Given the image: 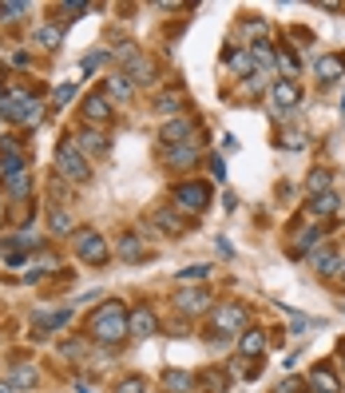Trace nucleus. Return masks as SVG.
<instances>
[{
    "mask_svg": "<svg viewBox=\"0 0 345 393\" xmlns=\"http://www.w3.org/2000/svg\"><path fill=\"white\" fill-rule=\"evenodd\" d=\"M242 330H247V306L242 302H219L214 334H242Z\"/></svg>",
    "mask_w": 345,
    "mask_h": 393,
    "instance_id": "423d86ee",
    "label": "nucleus"
},
{
    "mask_svg": "<svg viewBox=\"0 0 345 393\" xmlns=\"http://www.w3.org/2000/svg\"><path fill=\"white\" fill-rule=\"evenodd\" d=\"M127 326H131V338H151V334L159 330V318H155L151 306H135L131 318H127Z\"/></svg>",
    "mask_w": 345,
    "mask_h": 393,
    "instance_id": "9d476101",
    "label": "nucleus"
},
{
    "mask_svg": "<svg viewBox=\"0 0 345 393\" xmlns=\"http://www.w3.org/2000/svg\"><path fill=\"white\" fill-rule=\"evenodd\" d=\"M151 222H155V231H163V234H183V227H186L175 207H159L151 215Z\"/></svg>",
    "mask_w": 345,
    "mask_h": 393,
    "instance_id": "f3484780",
    "label": "nucleus"
},
{
    "mask_svg": "<svg viewBox=\"0 0 345 393\" xmlns=\"http://www.w3.org/2000/svg\"><path fill=\"white\" fill-rule=\"evenodd\" d=\"M131 92H135V84H131V80H127L124 72H115V76H108V84H103V96L108 99H131Z\"/></svg>",
    "mask_w": 345,
    "mask_h": 393,
    "instance_id": "4be33fe9",
    "label": "nucleus"
},
{
    "mask_svg": "<svg viewBox=\"0 0 345 393\" xmlns=\"http://www.w3.org/2000/svg\"><path fill=\"white\" fill-rule=\"evenodd\" d=\"M318 243H321V231H318V227H314V231H302V234H298V243H294V255L302 258L309 246H318Z\"/></svg>",
    "mask_w": 345,
    "mask_h": 393,
    "instance_id": "7c9ffc66",
    "label": "nucleus"
},
{
    "mask_svg": "<svg viewBox=\"0 0 345 393\" xmlns=\"http://www.w3.org/2000/svg\"><path fill=\"white\" fill-rule=\"evenodd\" d=\"M36 44L40 48H56V44H60V28H36Z\"/></svg>",
    "mask_w": 345,
    "mask_h": 393,
    "instance_id": "f704fd0d",
    "label": "nucleus"
},
{
    "mask_svg": "<svg viewBox=\"0 0 345 393\" xmlns=\"http://www.w3.org/2000/svg\"><path fill=\"white\" fill-rule=\"evenodd\" d=\"M163 390L167 393H191L195 390V378H191L186 369H167V373H163Z\"/></svg>",
    "mask_w": 345,
    "mask_h": 393,
    "instance_id": "5701e85b",
    "label": "nucleus"
},
{
    "mask_svg": "<svg viewBox=\"0 0 345 393\" xmlns=\"http://www.w3.org/2000/svg\"><path fill=\"white\" fill-rule=\"evenodd\" d=\"M274 64L286 72V80H294V76H298V60L290 56V52H278V60H274Z\"/></svg>",
    "mask_w": 345,
    "mask_h": 393,
    "instance_id": "58836bf2",
    "label": "nucleus"
},
{
    "mask_svg": "<svg viewBox=\"0 0 345 393\" xmlns=\"http://www.w3.org/2000/svg\"><path fill=\"white\" fill-rule=\"evenodd\" d=\"M48 227L56 234H68V231H72V215H68V210H60V207L48 210Z\"/></svg>",
    "mask_w": 345,
    "mask_h": 393,
    "instance_id": "c756f323",
    "label": "nucleus"
},
{
    "mask_svg": "<svg viewBox=\"0 0 345 393\" xmlns=\"http://www.w3.org/2000/svg\"><path fill=\"white\" fill-rule=\"evenodd\" d=\"M64 13H87V4H80V0H68V4H60Z\"/></svg>",
    "mask_w": 345,
    "mask_h": 393,
    "instance_id": "a18cd8bd",
    "label": "nucleus"
},
{
    "mask_svg": "<svg viewBox=\"0 0 345 393\" xmlns=\"http://www.w3.org/2000/svg\"><path fill=\"white\" fill-rule=\"evenodd\" d=\"M4 191L13 199H24L28 191H32V175L28 171H16V175H4Z\"/></svg>",
    "mask_w": 345,
    "mask_h": 393,
    "instance_id": "393cba45",
    "label": "nucleus"
},
{
    "mask_svg": "<svg viewBox=\"0 0 345 393\" xmlns=\"http://www.w3.org/2000/svg\"><path fill=\"white\" fill-rule=\"evenodd\" d=\"M270 103H274V111H294L298 103H302V87H298L294 80H274L270 84Z\"/></svg>",
    "mask_w": 345,
    "mask_h": 393,
    "instance_id": "1a4fd4ad",
    "label": "nucleus"
},
{
    "mask_svg": "<svg viewBox=\"0 0 345 393\" xmlns=\"http://www.w3.org/2000/svg\"><path fill=\"white\" fill-rule=\"evenodd\" d=\"M314 76H318L321 84H330V80L345 76V56L342 52H325V56H318V60H314Z\"/></svg>",
    "mask_w": 345,
    "mask_h": 393,
    "instance_id": "9b49d317",
    "label": "nucleus"
},
{
    "mask_svg": "<svg viewBox=\"0 0 345 393\" xmlns=\"http://www.w3.org/2000/svg\"><path fill=\"white\" fill-rule=\"evenodd\" d=\"M115 393H147V381L143 378H124L115 385Z\"/></svg>",
    "mask_w": 345,
    "mask_h": 393,
    "instance_id": "e433bc0d",
    "label": "nucleus"
},
{
    "mask_svg": "<svg viewBox=\"0 0 345 393\" xmlns=\"http://www.w3.org/2000/svg\"><path fill=\"white\" fill-rule=\"evenodd\" d=\"M151 111H159V115H179V111H186V96L183 92H155Z\"/></svg>",
    "mask_w": 345,
    "mask_h": 393,
    "instance_id": "4468645a",
    "label": "nucleus"
},
{
    "mask_svg": "<svg viewBox=\"0 0 345 393\" xmlns=\"http://www.w3.org/2000/svg\"><path fill=\"white\" fill-rule=\"evenodd\" d=\"M72 143L80 151H91V155H108V136H103V131H96V127H80Z\"/></svg>",
    "mask_w": 345,
    "mask_h": 393,
    "instance_id": "ddd939ff",
    "label": "nucleus"
},
{
    "mask_svg": "<svg viewBox=\"0 0 345 393\" xmlns=\"http://www.w3.org/2000/svg\"><path fill=\"white\" fill-rule=\"evenodd\" d=\"M163 159L171 163V167H191V163H198V148H195V143H179V148H163Z\"/></svg>",
    "mask_w": 345,
    "mask_h": 393,
    "instance_id": "412c9836",
    "label": "nucleus"
},
{
    "mask_svg": "<svg viewBox=\"0 0 345 393\" xmlns=\"http://www.w3.org/2000/svg\"><path fill=\"white\" fill-rule=\"evenodd\" d=\"M195 131V123L186 120V115H175V120H167L163 123V131H159V139H163V148H179L186 136Z\"/></svg>",
    "mask_w": 345,
    "mask_h": 393,
    "instance_id": "f8f14e48",
    "label": "nucleus"
},
{
    "mask_svg": "<svg viewBox=\"0 0 345 393\" xmlns=\"http://www.w3.org/2000/svg\"><path fill=\"white\" fill-rule=\"evenodd\" d=\"M147 255L151 250H147V243H143L139 234H124V238H119V258H124V262H143Z\"/></svg>",
    "mask_w": 345,
    "mask_h": 393,
    "instance_id": "6ab92c4d",
    "label": "nucleus"
},
{
    "mask_svg": "<svg viewBox=\"0 0 345 393\" xmlns=\"http://www.w3.org/2000/svg\"><path fill=\"white\" fill-rule=\"evenodd\" d=\"M60 354L75 362V357H84V354H87V342H80V338H75V342H64V345H60Z\"/></svg>",
    "mask_w": 345,
    "mask_h": 393,
    "instance_id": "ea45409f",
    "label": "nucleus"
},
{
    "mask_svg": "<svg viewBox=\"0 0 345 393\" xmlns=\"http://www.w3.org/2000/svg\"><path fill=\"white\" fill-rule=\"evenodd\" d=\"M0 99H4V92H0Z\"/></svg>",
    "mask_w": 345,
    "mask_h": 393,
    "instance_id": "09e8293b",
    "label": "nucleus"
},
{
    "mask_svg": "<svg viewBox=\"0 0 345 393\" xmlns=\"http://www.w3.org/2000/svg\"><path fill=\"white\" fill-rule=\"evenodd\" d=\"M306 187H309V195H325L330 191V171H314L306 179Z\"/></svg>",
    "mask_w": 345,
    "mask_h": 393,
    "instance_id": "473e14b6",
    "label": "nucleus"
},
{
    "mask_svg": "<svg viewBox=\"0 0 345 393\" xmlns=\"http://www.w3.org/2000/svg\"><path fill=\"white\" fill-rule=\"evenodd\" d=\"M262 350H266V338H262L258 330H250V334L238 338V354H242V357H258Z\"/></svg>",
    "mask_w": 345,
    "mask_h": 393,
    "instance_id": "a878e982",
    "label": "nucleus"
},
{
    "mask_svg": "<svg viewBox=\"0 0 345 393\" xmlns=\"http://www.w3.org/2000/svg\"><path fill=\"white\" fill-rule=\"evenodd\" d=\"M56 171L64 179H72V183H87L91 179V163L84 159V151L75 148V143H60L56 148Z\"/></svg>",
    "mask_w": 345,
    "mask_h": 393,
    "instance_id": "7ed1b4c3",
    "label": "nucleus"
},
{
    "mask_svg": "<svg viewBox=\"0 0 345 393\" xmlns=\"http://www.w3.org/2000/svg\"><path fill=\"white\" fill-rule=\"evenodd\" d=\"M24 13H28L24 0H8V4H0V20H20Z\"/></svg>",
    "mask_w": 345,
    "mask_h": 393,
    "instance_id": "72a5a7b5",
    "label": "nucleus"
},
{
    "mask_svg": "<svg viewBox=\"0 0 345 393\" xmlns=\"http://www.w3.org/2000/svg\"><path fill=\"white\" fill-rule=\"evenodd\" d=\"M4 115L13 123H24V127H36L40 120H44V103L40 99H32V96H24V92H13V96H4Z\"/></svg>",
    "mask_w": 345,
    "mask_h": 393,
    "instance_id": "f03ea898",
    "label": "nucleus"
},
{
    "mask_svg": "<svg viewBox=\"0 0 345 393\" xmlns=\"http://www.w3.org/2000/svg\"><path fill=\"white\" fill-rule=\"evenodd\" d=\"M262 87H266V76H262V72H254V76L247 80V92H250V96H258Z\"/></svg>",
    "mask_w": 345,
    "mask_h": 393,
    "instance_id": "37998d69",
    "label": "nucleus"
},
{
    "mask_svg": "<svg viewBox=\"0 0 345 393\" xmlns=\"http://www.w3.org/2000/svg\"><path fill=\"white\" fill-rule=\"evenodd\" d=\"M103 60H108V52H96V56H84V64H80V68H84V72H96Z\"/></svg>",
    "mask_w": 345,
    "mask_h": 393,
    "instance_id": "79ce46f5",
    "label": "nucleus"
},
{
    "mask_svg": "<svg viewBox=\"0 0 345 393\" xmlns=\"http://www.w3.org/2000/svg\"><path fill=\"white\" fill-rule=\"evenodd\" d=\"M309 385H314V393H342V381H337V373L330 366H314Z\"/></svg>",
    "mask_w": 345,
    "mask_h": 393,
    "instance_id": "a211bd4d",
    "label": "nucleus"
},
{
    "mask_svg": "<svg viewBox=\"0 0 345 393\" xmlns=\"http://www.w3.org/2000/svg\"><path fill=\"white\" fill-rule=\"evenodd\" d=\"M171 302L183 310L186 318H198V314H207V310H210V302H214V298H210L207 286H186V290H179Z\"/></svg>",
    "mask_w": 345,
    "mask_h": 393,
    "instance_id": "0eeeda50",
    "label": "nucleus"
},
{
    "mask_svg": "<svg viewBox=\"0 0 345 393\" xmlns=\"http://www.w3.org/2000/svg\"><path fill=\"white\" fill-rule=\"evenodd\" d=\"M0 393H13V385H8V381H0Z\"/></svg>",
    "mask_w": 345,
    "mask_h": 393,
    "instance_id": "de8ad7c7",
    "label": "nucleus"
},
{
    "mask_svg": "<svg viewBox=\"0 0 345 393\" xmlns=\"http://www.w3.org/2000/svg\"><path fill=\"white\" fill-rule=\"evenodd\" d=\"M124 76L131 80V84L155 87V80H159V68H155V60H147V56L139 52V56H131V60L124 64Z\"/></svg>",
    "mask_w": 345,
    "mask_h": 393,
    "instance_id": "6e6552de",
    "label": "nucleus"
},
{
    "mask_svg": "<svg viewBox=\"0 0 345 393\" xmlns=\"http://www.w3.org/2000/svg\"><path fill=\"white\" fill-rule=\"evenodd\" d=\"M226 64H230V68H235L238 76H254V68H258V64H254V56H250V48H230L226 52Z\"/></svg>",
    "mask_w": 345,
    "mask_h": 393,
    "instance_id": "b1692460",
    "label": "nucleus"
},
{
    "mask_svg": "<svg viewBox=\"0 0 345 393\" xmlns=\"http://www.w3.org/2000/svg\"><path fill=\"white\" fill-rule=\"evenodd\" d=\"M36 381H40V373L32 366H16L13 373H8V385H20V390H32Z\"/></svg>",
    "mask_w": 345,
    "mask_h": 393,
    "instance_id": "cd10ccee",
    "label": "nucleus"
},
{
    "mask_svg": "<svg viewBox=\"0 0 345 393\" xmlns=\"http://www.w3.org/2000/svg\"><path fill=\"white\" fill-rule=\"evenodd\" d=\"M127 318H131V310H127L124 302H103V306L91 310V318H87V338H91V342H103V345L124 342L127 334H131Z\"/></svg>",
    "mask_w": 345,
    "mask_h": 393,
    "instance_id": "f257e3e1",
    "label": "nucleus"
},
{
    "mask_svg": "<svg viewBox=\"0 0 345 393\" xmlns=\"http://www.w3.org/2000/svg\"><path fill=\"white\" fill-rule=\"evenodd\" d=\"M210 274V266H186V271H179V283H203Z\"/></svg>",
    "mask_w": 345,
    "mask_h": 393,
    "instance_id": "4c0bfd02",
    "label": "nucleus"
},
{
    "mask_svg": "<svg viewBox=\"0 0 345 393\" xmlns=\"http://www.w3.org/2000/svg\"><path fill=\"white\" fill-rule=\"evenodd\" d=\"M84 120L87 123H108L111 120V99L103 96V92H96V96L84 99Z\"/></svg>",
    "mask_w": 345,
    "mask_h": 393,
    "instance_id": "2eb2a0df",
    "label": "nucleus"
},
{
    "mask_svg": "<svg viewBox=\"0 0 345 393\" xmlns=\"http://www.w3.org/2000/svg\"><path fill=\"white\" fill-rule=\"evenodd\" d=\"M250 56H254V64H262V68L278 60V52H270V44H266V40H258V44H250Z\"/></svg>",
    "mask_w": 345,
    "mask_h": 393,
    "instance_id": "2f4dec72",
    "label": "nucleus"
},
{
    "mask_svg": "<svg viewBox=\"0 0 345 393\" xmlns=\"http://www.w3.org/2000/svg\"><path fill=\"white\" fill-rule=\"evenodd\" d=\"M72 322V310H56V314H36V326L40 330H64Z\"/></svg>",
    "mask_w": 345,
    "mask_h": 393,
    "instance_id": "bb28decb",
    "label": "nucleus"
},
{
    "mask_svg": "<svg viewBox=\"0 0 345 393\" xmlns=\"http://www.w3.org/2000/svg\"><path fill=\"white\" fill-rule=\"evenodd\" d=\"M210 171H214V175H219V179H222V175H226V163H222L219 155H214V159H210Z\"/></svg>",
    "mask_w": 345,
    "mask_h": 393,
    "instance_id": "49530a36",
    "label": "nucleus"
},
{
    "mask_svg": "<svg viewBox=\"0 0 345 393\" xmlns=\"http://www.w3.org/2000/svg\"><path fill=\"white\" fill-rule=\"evenodd\" d=\"M337 207H342L337 191H325V195L309 199V215H314V219H330V215H337Z\"/></svg>",
    "mask_w": 345,
    "mask_h": 393,
    "instance_id": "aec40b11",
    "label": "nucleus"
},
{
    "mask_svg": "<svg viewBox=\"0 0 345 393\" xmlns=\"http://www.w3.org/2000/svg\"><path fill=\"white\" fill-rule=\"evenodd\" d=\"M203 390L207 393H226L230 390V378H226L222 369H207V373H203Z\"/></svg>",
    "mask_w": 345,
    "mask_h": 393,
    "instance_id": "c85d7f7f",
    "label": "nucleus"
},
{
    "mask_svg": "<svg viewBox=\"0 0 345 393\" xmlns=\"http://www.w3.org/2000/svg\"><path fill=\"white\" fill-rule=\"evenodd\" d=\"M309 266H314L321 278H333V274L342 271V255H337V250H314V255H309Z\"/></svg>",
    "mask_w": 345,
    "mask_h": 393,
    "instance_id": "dca6fc26",
    "label": "nucleus"
},
{
    "mask_svg": "<svg viewBox=\"0 0 345 393\" xmlns=\"http://www.w3.org/2000/svg\"><path fill=\"white\" fill-rule=\"evenodd\" d=\"M72 96H75V87L64 84V87H56V92H52V103H56V108H64V103H72Z\"/></svg>",
    "mask_w": 345,
    "mask_h": 393,
    "instance_id": "a19ab883",
    "label": "nucleus"
},
{
    "mask_svg": "<svg viewBox=\"0 0 345 393\" xmlns=\"http://www.w3.org/2000/svg\"><path fill=\"white\" fill-rule=\"evenodd\" d=\"M207 207H210V187L207 183H179L175 187V210L203 215Z\"/></svg>",
    "mask_w": 345,
    "mask_h": 393,
    "instance_id": "39448f33",
    "label": "nucleus"
},
{
    "mask_svg": "<svg viewBox=\"0 0 345 393\" xmlns=\"http://www.w3.org/2000/svg\"><path fill=\"white\" fill-rule=\"evenodd\" d=\"M278 393H302V381H298V378H286V381H278Z\"/></svg>",
    "mask_w": 345,
    "mask_h": 393,
    "instance_id": "c03bdc74",
    "label": "nucleus"
},
{
    "mask_svg": "<svg viewBox=\"0 0 345 393\" xmlns=\"http://www.w3.org/2000/svg\"><path fill=\"white\" fill-rule=\"evenodd\" d=\"M282 148L286 151H302L306 148V131H298V127L294 131H282Z\"/></svg>",
    "mask_w": 345,
    "mask_h": 393,
    "instance_id": "c9c22d12",
    "label": "nucleus"
},
{
    "mask_svg": "<svg viewBox=\"0 0 345 393\" xmlns=\"http://www.w3.org/2000/svg\"><path fill=\"white\" fill-rule=\"evenodd\" d=\"M75 255H80V262H91V266H103L111 258V246L103 234L96 231H80L75 234Z\"/></svg>",
    "mask_w": 345,
    "mask_h": 393,
    "instance_id": "20e7f679",
    "label": "nucleus"
}]
</instances>
